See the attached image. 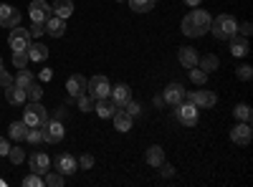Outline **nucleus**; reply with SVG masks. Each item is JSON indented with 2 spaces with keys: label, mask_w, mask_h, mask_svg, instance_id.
<instances>
[{
  "label": "nucleus",
  "mask_w": 253,
  "mask_h": 187,
  "mask_svg": "<svg viewBox=\"0 0 253 187\" xmlns=\"http://www.w3.org/2000/svg\"><path fill=\"white\" fill-rule=\"evenodd\" d=\"M208 33H213L218 40H230V38L238 33V20L233 15L223 13V15L213 18V23H210V31Z\"/></svg>",
  "instance_id": "nucleus-1"
},
{
  "label": "nucleus",
  "mask_w": 253,
  "mask_h": 187,
  "mask_svg": "<svg viewBox=\"0 0 253 187\" xmlns=\"http://www.w3.org/2000/svg\"><path fill=\"white\" fill-rule=\"evenodd\" d=\"M48 119H51V116H48V109H46L41 101L26 104V109H23V121L28 124V127H43Z\"/></svg>",
  "instance_id": "nucleus-2"
},
{
  "label": "nucleus",
  "mask_w": 253,
  "mask_h": 187,
  "mask_svg": "<svg viewBox=\"0 0 253 187\" xmlns=\"http://www.w3.org/2000/svg\"><path fill=\"white\" fill-rule=\"evenodd\" d=\"M109 91H112V81L107 78V76H94V78H89L86 81V94L96 101V99H107L109 96Z\"/></svg>",
  "instance_id": "nucleus-3"
},
{
  "label": "nucleus",
  "mask_w": 253,
  "mask_h": 187,
  "mask_svg": "<svg viewBox=\"0 0 253 187\" xmlns=\"http://www.w3.org/2000/svg\"><path fill=\"white\" fill-rule=\"evenodd\" d=\"M175 116H177V121L182 124V127H195L198 124V107L193 101H182V104H177L175 107Z\"/></svg>",
  "instance_id": "nucleus-4"
},
{
  "label": "nucleus",
  "mask_w": 253,
  "mask_h": 187,
  "mask_svg": "<svg viewBox=\"0 0 253 187\" xmlns=\"http://www.w3.org/2000/svg\"><path fill=\"white\" fill-rule=\"evenodd\" d=\"M185 101H193L198 109H213L218 104V96L208 89H200V91H185Z\"/></svg>",
  "instance_id": "nucleus-5"
},
{
  "label": "nucleus",
  "mask_w": 253,
  "mask_h": 187,
  "mask_svg": "<svg viewBox=\"0 0 253 187\" xmlns=\"http://www.w3.org/2000/svg\"><path fill=\"white\" fill-rule=\"evenodd\" d=\"M187 18H190V23H193L198 38L205 36V33L210 31V23H213V15H210L208 10H203V8H195L193 13H187Z\"/></svg>",
  "instance_id": "nucleus-6"
},
{
  "label": "nucleus",
  "mask_w": 253,
  "mask_h": 187,
  "mask_svg": "<svg viewBox=\"0 0 253 187\" xmlns=\"http://www.w3.org/2000/svg\"><path fill=\"white\" fill-rule=\"evenodd\" d=\"M253 139V129H251V121H238L233 129H230V142L238 144V147H248Z\"/></svg>",
  "instance_id": "nucleus-7"
},
{
  "label": "nucleus",
  "mask_w": 253,
  "mask_h": 187,
  "mask_svg": "<svg viewBox=\"0 0 253 187\" xmlns=\"http://www.w3.org/2000/svg\"><path fill=\"white\" fill-rule=\"evenodd\" d=\"M8 46H10L13 51H28V46H31V33H28L26 28H20V26L10 28Z\"/></svg>",
  "instance_id": "nucleus-8"
},
{
  "label": "nucleus",
  "mask_w": 253,
  "mask_h": 187,
  "mask_svg": "<svg viewBox=\"0 0 253 187\" xmlns=\"http://www.w3.org/2000/svg\"><path fill=\"white\" fill-rule=\"evenodd\" d=\"M28 15H31L33 23H46V20L53 15V10H51V5L46 3V0H31Z\"/></svg>",
  "instance_id": "nucleus-9"
},
{
  "label": "nucleus",
  "mask_w": 253,
  "mask_h": 187,
  "mask_svg": "<svg viewBox=\"0 0 253 187\" xmlns=\"http://www.w3.org/2000/svg\"><path fill=\"white\" fill-rule=\"evenodd\" d=\"M41 129H43V142H46V144H56V142H61V139H63V134H66L63 124H61V121H56V119H48Z\"/></svg>",
  "instance_id": "nucleus-10"
},
{
  "label": "nucleus",
  "mask_w": 253,
  "mask_h": 187,
  "mask_svg": "<svg viewBox=\"0 0 253 187\" xmlns=\"http://www.w3.org/2000/svg\"><path fill=\"white\" fill-rule=\"evenodd\" d=\"M162 96H165L167 107H177V104L185 101V86L180 84V81H177V84H167L165 91H162Z\"/></svg>",
  "instance_id": "nucleus-11"
},
{
  "label": "nucleus",
  "mask_w": 253,
  "mask_h": 187,
  "mask_svg": "<svg viewBox=\"0 0 253 187\" xmlns=\"http://www.w3.org/2000/svg\"><path fill=\"white\" fill-rule=\"evenodd\" d=\"M76 170H79V164H76V157H74V154L61 152V154L56 157V172H61L63 177H66V175H74Z\"/></svg>",
  "instance_id": "nucleus-12"
},
{
  "label": "nucleus",
  "mask_w": 253,
  "mask_h": 187,
  "mask_svg": "<svg viewBox=\"0 0 253 187\" xmlns=\"http://www.w3.org/2000/svg\"><path fill=\"white\" fill-rule=\"evenodd\" d=\"M28 162H31V170H33L36 175H41V177H43V175L51 170V164H53L51 157H48L46 152H33Z\"/></svg>",
  "instance_id": "nucleus-13"
},
{
  "label": "nucleus",
  "mask_w": 253,
  "mask_h": 187,
  "mask_svg": "<svg viewBox=\"0 0 253 187\" xmlns=\"http://www.w3.org/2000/svg\"><path fill=\"white\" fill-rule=\"evenodd\" d=\"M20 23V13L13 5H0V26L3 28H15Z\"/></svg>",
  "instance_id": "nucleus-14"
},
{
  "label": "nucleus",
  "mask_w": 253,
  "mask_h": 187,
  "mask_svg": "<svg viewBox=\"0 0 253 187\" xmlns=\"http://www.w3.org/2000/svg\"><path fill=\"white\" fill-rule=\"evenodd\" d=\"M112 119H114V129L122 132V134H126V132L132 129V124H134V116H129L122 107H117V112L112 114Z\"/></svg>",
  "instance_id": "nucleus-15"
},
{
  "label": "nucleus",
  "mask_w": 253,
  "mask_h": 187,
  "mask_svg": "<svg viewBox=\"0 0 253 187\" xmlns=\"http://www.w3.org/2000/svg\"><path fill=\"white\" fill-rule=\"evenodd\" d=\"M43 31H46L51 38H61L63 33H66V20L58 18V15H51L46 23H43Z\"/></svg>",
  "instance_id": "nucleus-16"
},
{
  "label": "nucleus",
  "mask_w": 253,
  "mask_h": 187,
  "mask_svg": "<svg viewBox=\"0 0 253 187\" xmlns=\"http://www.w3.org/2000/svg\"><path fill=\"white\" fill-rule=\"evenodd\" d=\"M86 81L89 78H84L81 74H74L69 81H66V91H69V96H81V94H86Z\"/></svg>",
  "instance_id": "nucleus-17"
},
{
  "label": "nucleus",
  "mask_w": 253,
  "mask_h": 187,
  "mask_svg": "<svg viewBox=\"0 0 253 187\" xmlns=\"http://www.w3.org/2000/svg\"><path fill=\"white\" fill-rule=\"evenodd\" d=\"M109 99L117 104V107H124V104L132 99V89L126 86V84H117V86H112V91H109Z\"/></svg>",
  "instance_id": "nucleus-18"
},
{
  "label": "nucleus",
  "mask_w": 253,
  "mask_h": 187,
  "mask_svg": "<svg viewBox=\"0 0 253 187\" xmlns=\"http://www.w3.org/2000/svg\"><path fill=\"white\" fill-rule=\"evenodd\" d=\"M94 109H96V114L101 116V119H112V114L117 112V104L107 96V99H96L94 101Z\"/></svg>",
  "instance_id": "nucleus-19"
},
{
  "label": "nucleus",
  "mask_w": 253,
  "mask_h": 187,
  "mask_svg": "<svg viewBox=\"0 0 253 187\" xmlns=\"http://www.w3.org/2000/svg\"><path fill=\"white\" fill-rule=\"evenodd\" d=\"M177 61H180L185 69H193V66H198V51L190 48V46H182L177 51Z\"/></svg>",
  "instance_id": "nucleus-20"
},
{
  "label": "nucleus",
  "mask_w": 253,
  "mask_h": 187,
  "mask_svg": "<svg viewBox=\"0 0 253 187\" xmlns=\"http://www.w3.org/2000/svg\"><path fill=\"white\" fill-rule=\"evenodd\" d=\"M48 46L46 43H31L28 46V58L33 61V64H43V61L48 58Z\"/></svg>",
  "instance_id": "nucleus-21"
},
{
  "label": "nucleus",
  "mask_w": 253,
  "mask_h": 187,
  "mask_svg": "<svg viewBox=\"0 0 253 187\" xmlns=\"http://www.w3.org/2000/svg\"><path fill=\"white\" fill-rule=\"evenodd\" d=\"M5 101L13 104V107H20V104H26V91L15 84H10V86H5Z\"/></svg>",
  "instance_id": "nucleus-22"
},
{
  "label": "nucleus",
  "mask_w": 253,
  "mask_h": 187,
  "mask_svg": "<svg viewBox=\"0 0 253 187\" xmlns=\"http://www.w3.org/2000/svg\"><path fill=\"white\" fill-rule=\"evenodd\" d=\"M198 66L210 76L213 71H218V69H220V58H218V56H213V53H205V56H200V58H198Z\"/></svg>",
  "instance_id": "nucleus-23"
},
{
  "label": "nucleus",
  "mask_w": 253,
  "mask_h": 187,
  "mask_svg": "<svg viewBox=\"0 0 253 187\" xmlns=\"http://www.w3.org/2000/svg\"><path fill=\"white\" fill-rule=\"evenodd\" d=\"M26 134H28V124H26L23 119H20V121H13L10 127H8V139H13V142H23Z\"/></svg>",
  "instance_id": "nucleus-24"
},
{
  "label": "nucleus",
  "mask_w": 253,
  "mask_h": 187,
  "mask_svg": "<svg viewBox=\"0 0 253 187\" xmlns=\"http://www.w3.org/2000/svg\"><path fill=\"white\" fill-rule=\"evenodd\" d=\"M144 159H147V164H150V167H160V164L165 162V150L160 147V144H155V147L147 150Z\"/></svg>",
  "instance_id": "nucleus-25"
},
{
  "label": "nucleus",
  "mask_w": 253,
  "mask_h": 187,
  "mask_svg": "<svg viewBox=\"0 0 253 187\" xmlns=\"http://www.w3.org/2000/svg\"><path fill=\"white\" fill-rule=\"evenodd\" d=\"M51 10H53V15H58V18H71V13H74V3L71 0H56V3L51 5Z\"/></svg>",
  "instance_id": "nucleus-26"
},
{
  "label": "nucleus",
  "mask_w": 253,
  "mask_h": 187,
  "mask_svg": "<svg viewBox=\"0 0 253 187\" xmlns=\"http://www.w3.org/2000/svg\"><path fill=\"white\" fill-rule=\"evenodd\" d=\"M230 53L233 56H246L248 53V38L236 33L233 38H230Z\"/></svg>",
  "instance_id": "nucleus-27"
},
{
  "label": "nucleus",
  "mask_w": 253,
  "mask_h": 187,
  "mask_svg": "<svg viewBox=\"0 0 253 187\" xmlns=\"http://www.w3.org/2000/svg\"><path fill=\"white\" fill-rule=\"evenodd\" d=\"M13 84H15V86H20V89L26 91L28 86H33V84H36V76H33L28 69H20V71H18V76L13 78Z\"/></svg>",
  "instance_id": "nucleus-28"
},
{
  "label": "nucleus",
  "mask_w": 253,
  "mask_h": 187,
  "mask_svg": "<svg viewBox=\"0 0 253 187\" xmlns=\"http://www.w3.org/2000/svg\"><path fill=\"white\" fill-rule=\"evenodd\" d=\"M43 185L46 187H63V185H66V177H63L61 172H56V170H48L43 175Z\"/></svg>",
  "instance_id": "nucleus-29"
},
{
  "label": "nucleus",
  "mask_w": 253,
  "mask_h": 187,
  "mask_svg": "<svg viewBox=\"0 0 253 187\" xmlns=\"http://www.w3.org/2000/svg\"><path fill=\"white\" fill-rule=\"evenodd\" d=\"M126 3H129V8L134 13H150L157 5V0H126Z\"/></svg>",
  "instance_id": "nucleus-30"
},
{
  "label": "nucleus",
  "mask_w": 253,
  "mask_h": 187,
  "mask_svg": "<svg viewBox=\"0 0 253 187\" xmlns=\"http://www.w3.org/2000/svg\"><path fill=\"white\" fill-rule=\"evenodd\" d=\"M233 116H236L238 121H251L253 112H251V107H248V104H236V109H233Z\"/></svg>",
  "instance_id": "nucleus-31"
},
{
  "label": "nucleus",
  "mask_w": 253,
  "mask_h": 187,
  "mask_svg": "<svg viewBox=\"0 0 253 187\" xmlns=\"http://www.w3.org/2000/svg\"><path fill=\"white\" fill-rule=\"evenodd\" d=\"M190 71V81H193V84H198V86H203L205 81H208V74L200 69V66H193V69H187Z\"/></svg>",
  "instance_id": "nucleus-32"
},
{
  "label": "nucleus",
  "mask_w": 253,
  "mask_h": 187,
  "mask_svg": "<svg viewBox=\"0 0 253 187\" xmlns=\"http://www.w3.org/2000/svg\"><path fill=\"white\" fill-rule=\"evenodd\" d=\"M26 142H31V144H41V142H43V129H41V127H28Z\"/></svg>",
  "instance_id": "nucleus-33"
},
{
  "label": "nucleus",
  "mask_w": 253,
  "mask_h": 187,
  "mask_svg": "<svg viewBox=\"0 0 253 187\" xmlns=\"http://www.w3.org/2000/svg\"><path fill=\"white\" fill-rule=\"evenodd\" d=\"M28 51H13V64H15V69H26L28 66Z\"/></svg>",
  "instance_id": "nucleus-34"
},
{
  "label": "nucleus",
  "mask_w": 253,
  "mask_h": 187,
  "mask_svg": "<svg viewBox=\"0 0 253 187\" xmlns=\"http://www.w3.org/2000/svg\"><path fill=\"white\" fill-rule=\"evenodd\" d=\"M76 104H79V109H81V112H94V99H91L89 94L76 96Z\"/></svg>",
  "instance_id": "nucleus-35"
},
{
  "label": "nucleus",
  "mask_w": 253,
  "mask_h": 187,
  "mask_svg": "<svg viewBox=\"0 0 253 187\" xmlns=\"http://www.w3.org/2000/svg\"><path fill=\"white\" fill-rule=\"evenodd\" d=\"M26 99H28V101H41V99H43V89H41V84L28 86V89H26Z\"/></svg>",
  "instance_id": "nucleus-36"
},
{
  "label": "nucleus",
  "mask_w": 253,
  "mask_h": 187,
  "mask_svg": "<svg viewBox=\"0 0 253 187\" xmlns=\"http://www.w3.org/2000/svg\"><path fill=\"white\" fill-rule=\"evenodd\" d=\"M8 159H10L13 164H20V162L26 159V152L20 150V147H13V144H10V152H8Z\"/></svg>",
  "instance_id": "nucleus-37"
},
{
  "label": "nucleus",
  "mask_w": 253,
  "mask_h": 187,
  "mask_svg": "<svg viewBox=\"0 0 253 187\" xmlns=\"http://www.w3.org/2000/svg\"><path fill=\"white\" fill-rule=\"evenodd\" d=\"M236 76H238L241 81H251V78H253V66H248V64H241V66L236 69Z\"/></svg>",
  "instance_id": "nucleus-38"
},
{
  "label": "nucleus",
  "mask_w": 253,
  "mask_h": 187,
  "mask_svg": "<svg viewBox=\"0 0 253 187\" xmlns=\"http://www.w3.org/2000/svg\"><path fill=\"white\" fill-rule=\"evenodd\" d=\"M23 187H43V177L36 175V172H31L28 177H23Z\"/></svg>",
  "instance_id": "nucleus-39"
},
{
  "label": "nucleus",
  "mask_w": 253,
  "mask_h": 187,
  "mask_svg": "<svg viewBox=\"0 0 253 187\" xmlns=\"http://www.w3.org/2000/svg\"><path fill=\"white\" fill-rule=\"evenodd\" d=\"M76 164H79V170H91L94 167V154H81Z\"/></svg>",
  "instance_id": "nucleus-40"
},
{
  "label": "nucleus",
  "mask_w": 253,
  "mask_h": 187,
  "mask_svg": "<svg viewBox=\"0 0 253 187\" xmlns=\"http://www.w3.org/2000/svg\"><path fill=\"white\" fill-rule=\"evenodd\" d=\"M122 109H124L126 114H129V116H137V114H139V104L129 99V101H126V104H124V107H122Z\"/></svg>",
  "instance_id": "nucleus-41"
},
{
  "label": "nucleus",
  "mask_w": 253,
  "mask_h": 187,
  "mask_svg": "<svg viewBox=\"0 0 253 187\" xmlns=\"http://www.w3.org/2000/svg\"><path fill=\"white\" fill-rule=\"evenodd\" d=\"M8 152H10V139L0 137V157H8Z\"/></svg>",
  "instance_id": "nucleus-42"
},
{
  "label": "nucleus",
  "mask_w": 253,
  "mask_h": 187,
  "mask_svg": "<svg viewBox=\"0 0 253 187\" xmlns=\"http://www.w3.org/2000/svg\"><path fill=\"white\" fill-rule=\"evenodd\" d=\"M157 170H162V177H172V175H175V167H172V164H167V159L160 164Z\"/></svg>",
  "instance_id": "nucleus-43"
},
{
  "label": "nucleus",
  "mask_w": 253,
  "mask_h": 187,
  "mask_svg": "<svg viewBox=\"0 0 253 187\" xmlns=\"http://www.w3.org/2000/svg\"><path fill=\"white\" fill-rule=\"evenodd\" d=\"M10 84H13V76H10V74L3 69V71H0V86L5 89V86H10Z\"/></svg>",
  "instance_id": "nucleus-44"
},
{
  "label": "nucleus",
  "mask_w": 253,
  "mask_h": 187,
  "mask_svg": "<svg viewBox=\"0 0 253 187\" xmlns=\"http://www.w3.org/2000/svg\"><path fill=\"white\" fill-rule=\"evenodd\" d=\"M28 33H31V38H38V36H43V33H46V31H43V23H33Z\"/></svg>",
  "instance_id": "nucleus-45"
},
{
  "label": "nucleus",
  "mask_w": 253,
  "mask_h": 187,
  "mask_svg": "<svg viewBox=\"0 0 253 187\" xmlns=\"http://www.w3.org/2000/svg\"><path fill=\"white\" fill-rule=\"evenodd\" d=\"M238 31H241V36H246V38H248V36L253 33V26L246 20V23H241V26H238Z\"/></svg>",
  "instance_id": "nucleus-46"
},
{
  "label": "nucleus",
  "mask_w": 253,
  "mask_h": 187,
  "mask_svg": "<svg viewBox=\"0 0 253 187\" xmlns=\"http://www.w3.org/2000/svg\"><path fill=\"white\" fill-rule=\"evenodd\" d=\"M152 101H155V107H157V109H160V107H167V104H165V96H162V94H157V96H155Z\"/></svg>",
  "instance_id": "nucleus-47"
},
{
  "label": "nucleus",
  "mask_w": 253,
  "mask_h": 187,
  "mask_svg": "<svg viewBox=\"0 0 253 187\" xmlns=\"http://www.w3.org/2000/svg\"><path fill=\"white\" fill-rule=\"evenodd\" d=\"M51 76H53V71H51V69H43V71H41V78H43V81H48Z\"/></svg>",
  "instance_id": "nucleus-48"
},
{
  "label": "nucleus",
  "mask_w": 253,
  "mask_h": 187,
  "mask_svg": "<svg viewBox=\"0 0 253 187\" xmlns=\"http://www.w3.org/2000/svg\"><path fill=\"white\" fill-rule=\"evenodd\" d=\"M182 3H185V5H190V8H198V5L203 3V0H182Z\"/></svg>",
  "instance_id": "nucleus-49"
},
{
  "label": "nucleus",
  "mask_w": 253,
  "mask_h": 187,
  "mask_svg": "<svg viewBox=\"0 0 253 187\" xmlns=\"http://www.w3.org/2000/svg\"><path fill=\"white\" fill-rule=\"evenodd\" d=\"M0 71H3V56H0Z\"/></svg>",
  "instance_id": "nucleus-50"
},
{
  "label": "nucleus",
  "mask_w": 253,
  "mask_h": 187,
  "mask_svg": "<svg viewBox=\"0 0 253 187\" xmlns=\"http://www.w3.org/2000/svg\"><path fill=\"white\" fill-rule=\"evenodd\" d=\"M117 3H124V0H117Z\"/></svg>",
  "instance_id": "nucleus-51"
}]
</instances>
